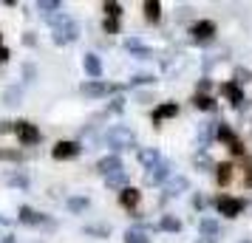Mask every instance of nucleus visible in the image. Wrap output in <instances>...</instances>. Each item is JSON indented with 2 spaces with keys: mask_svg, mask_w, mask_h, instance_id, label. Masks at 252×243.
<instances>
[{
  "mask_svg": "<svg viewBox=\"0 0 252 243\" xmlns=\"http://www.w3.org/2000/svg\"><path fill=\"white\" fill-rule=\"evenodd\" d=\"M48 23H51V31H54V43L57 46H68L74 43L77 37H80V26L77 20H71L68 14H54V17H48Z\"/></svg>",
  "mask_w": 252,
  "mask_h": 243,
  "instance_id": "f257e3e1",
  "label": "nucleus"
},
{
  "mask_svg": "<svg viewBox=\"0 0 252 243\" xmlns=\"http://www.w3.org/2000/svg\"><path fill=\"white\" fill-rule=\"evenodd\" d=\"M105 141H108V147L114 153L130 150V147H136V133L127 128V125H114V128H108V133H105Z\"/></svg>",
  "mask_w": 252,
  "mask_h": 243,
  "instance_id": "f03ea898",
  "label": "nucleus"
},
{
  "mask_svg": "<svg viewBox=\"0 0 252 243\" xmlns=\"http://www.w3.org/2000/svg\"><path fill=\"white\" fill-rule=\"evenodd\" d=\"M14 133H17V141H20L23 147H32V144H37V141L43 139L40 128H37V125H32V122H26V119L14 122Z\"/></svg>",
  "mask_w": 252,
  "mask_h": 243,
  "instance_id": "7ed1b4c3",
  "label": "nucleus"
},
{
  "mask_svg": "<svg viewBox=\"0 0 252 243\" xmlns=\"http://www.w3.org/2000/svg\"><path fill=\"white\" fill-rule=\"evenodd\" d=\"M244 207H247L244 198H229V195L216 198V209L221 212V215H227V218H238L241 212H244Z\"/></svg>",
  "mask_w": 252,
  "mask_h": 243,
  "instance_id": "20e7f679",
  "label": "nucleus"
},
{
  "mask_svg": "<svg viewBox=\"0 0 252 243\" xmlns=\"http://www.w3.org/2000/svg\"><path fill=\"white\" fill-rule=\"evenodd\" d=\"M82 96H91V99H99V96H108V93L119 91V85H108V82L91 80V82H82Z\"/></svg>",
  "mask_w": 252,
  "mask_h": 243,
  "instance_id": "39448f33",
  "label": "nucleus"
},
{
  "mask_svg": "<svg viewBox=\"0 0 252 243\" xmlns=\"http://www.w3.org/2000/svg\"><path fill=\"white\" fill-rule=\"evenodd\" d=\"M80 153H82L80 141H57L54 150H51V156H54L57 162H68V159H77Z\"/></svg>",
  "mask_w": 252,
  "mask_h": 243,
  "instance_id": "423d86ee",
  "label": "nucleus"
},
{
  "mask_svg": "<svg viewBox=\"0 0 252 243\" xmlns=\"http://www.w3.org/2000/svg\"><path fill=\"white\" fill-rule=\"evenodd\" d=\"M17 218H20V223H26V226H51V220H48L43 212H37V209H32V207H20L17 209Z\"/></svg>",
  "mask_w": 252,
  "mask_h": 243,
  "instance_id": "0eeeda50",
  "label": "nucleus"
},
{
  "mask_svg": "<svg viewBox=\"0 0 252 243\" xmlns=\"http://www.w3.org/2000/svg\"><path fill=\"white\" fill-rule=\"evenodd\" d=\"M218 139L224 141V144H227V147L235 153V156H244V144H241V139L227 128V125H218Z\"/></svg>",
  "mask_w": 252,
  "mask_h": 243,
  "instance_id": "6e6552de",
  "label": "nucleus"
},
{
  "mask_svg": "<svg viewBox=\"0 0 252 243\" xmlns=\"http://www.w3.org/2000/svg\"><path fill=\"white\" fill-rule=\"evenodd\" d=\"M119 170H122V159H119L116 153H111V156H105V159L96 162V173H102L105 178L114 175V173H119Z\"/></svg>",
  "mask_w": 252,
  "mask_h": 243,
  "instance_id": "1a4fd4ad",
  "label": "nucleus"
},
{
  "mask_svg": "<svg viewBox=\"0 0 252 243\" xmlns=\"http://www.w3.org/2000/svg\"><path fill=\"white\" fill-rule=\"evenodd\" d=\"M190 34H193V40H213L216 37V23L213 20H198V23L190 26Z\"/></svg>",
  "mask_w": 252,
  "mask_h": 243,
  "instance_id": "9d476101",
  "label": "nucleus"
},
{
  "mask_svg": "<svg viewBox=\"0 0 252 243\" xmlns=\"http://www.w3.org/2000/svg\"><path fill=\"white\" fill-rule=\"evenodd\" d=\"M167 178H170V164L167 162H159L153 170H148V175H145L148 184H164Z\"/></svg>",
  "mask_w": 252,
  "mask_h": 243,
  "instance_id": "9b49d317",
  "label": "nucleus"
},
{
  "mask_svg": "<svg viewBox=\"0 0 252 243\" xmlns=\"http://www.w3.org/2000/svg\"><path fill=\"white\" fill-rule=\"evenodd\" d=\"M125 48L133 54L136 59H150V57H156L153 54V48H148L142 40H136V37H130V40H125Z\"/></svg>",
  "mask_w": 252,
  "mask_h": 243,
  "instance_id": "f8f14e48",
  "label": "nucleus"
},
{
  "mask_svg": "<svg viewBox=\"0 0 252 243\" xmlns=\"http://www.w3.org/2000/svg\"><path fill=\"white\" fill-rule=\"evenodd\" d=\"M173 116H179V105H176V102H161L159 108L153 110V125L159 128L164 119H173Z\"/></svg>",
  "mask_w": 252,
  "mask_h": 243,
  "instance_id": "ddd939ff",
  "label": "nucleus"
},
{
  "mask_svg": "<svg viewBox=\"0 0 252 243\" xmlns=\"http://www.w3.org/2000/svg\"><path fill=\"white\" fill-rule=\"evenodd\" d=\"M216 136H218V125H216V122L201 125V128H198V147H201V150H207V147L213 144V139H216Z\"/></svg>",
  "mask_w": 252,
  "mask_h": 243,
  "instance_id": "4468645a",
  "label": "nucleus"
},
{
  "mask_svg": "<svg viewBox=\"0 0 252 243\" xmlns=\"http://www.w3.org/2000/svg\"><path fill=\"white\" fill-rule=\"evenodd\" d=\"M136 159H139V164H142V167H148V170H153V167L161 162V156H159L156 147H142V150L136 153Z\"/></svg>",
  "mask_w": 252,
  "mask_h": 243,
  "instance_id": "2eb2a0df",
  "label": "nucleus"
},
{
  "mask_svg": "<svg viewBox=\"0 0 252 243\" xmlns=\"http://www.w3.org/2000/svg\"><path fill=\"white\" fill-rule=\"evenodd\" d=\"M82 68H85V74H88L91 80H99V77H102V62H99L96 54H85V57H82Z\"/></svg>",
  "mask_w": 252,
  "mask_h": 243,
  "instance_id": "dca6fc26",
  "label": "nucleus"
},
{
  "mask_svg": "<svg viewBox=\"0 0 252 243\" xmlns=\"http://www.w3.org/2000/svg\"><path fill=\"white\" fill-rule=\"evenodd\" d=\"M139 201H142V192H139V189H133V187H125V189L119 192V204H122L125 209H136Z\"/></svg>",
  "mask_w": 252,
  "mask_h": 243,
  "instance_id": "f3484780",
  "label": "nucleus"
},
{
  "mask_svg": "<svg viewBox=\"0 0 252 243\" xmlns=\"http://www.w3.org/2000/svg\"><path fill=\"white\" fill-rule=\"evenodd\" d=\"M187 189H190V181H187V178H184V175H176V178H170V181H167V184H164V192H167V195H182V192H187Z\"/></svg>",
  "mask_w": 252,
  "mask_h": 243,
  "instance_id": "a211bd4d",
  "label": "nucleus"
},
{
  "mask_svg": "<svg viewBox=\"0 0 252 243\" xmlns=\"http://www.w3.org/2000/svg\"><path fill=\"white\" fill-rule=\"evenodd\" d=\"M221 91H224V96H229V99H232V105H235V108H241V105H244V91H241L238 82H224V85H221Z\"/></svg>",
  "mask_w": 252,
  "mask_h": 243,
  "instance_id": "6ab92c4d",
  "label": "nucleus"
},
{
  "mask_svg": "<svg viewBox=\"0 0 252 243\" xmlns=\"http://www.w3.org/2000/svg\"><path fill=\"white\" fill-rule=\"evenodd\" d=\"M37 12L43 14V17H54V14L63 12V3L60 0H40L37 3Z\"/></svg>",
  "mask_w": 252,
  "mask_h": 243,
  "instance_id": "aec40b11",
  "label": "nucleus"
},
{
  "mask_svg": "<svg viewBox=\"0 0 252 243\" xmlns=\"http://www.w3.org/2000/svg\"><path fill=\"white\" fill-rule=\"evenodd\" d=\"M198 232L204 235V238H218V232H221V226H218V220H213V218H201L198 220Z\"/></svg>",
  "mask_w": 252,
  "mask_h": 243,
  "instance_id": "412c9836",
  "label": "nucleus"
},
{
  "mask_svg": "<svg viewBox=\"0 0 252 243\" xmlns=\"http://www.w3.org/2000/svg\"><path fill=\"white\" fill-rule=\"evenodd\" d=\"M145 17H148L150 23H159V17H161V3L159 0H145Z\"/></svg>",
  "mask_w": 252,
  "mask_h": 243,
  "instance_id": "4be33fe9",
  "label": "nucleus"
},
{
  "mask_svg": "<svg viewBox=\"0 0 252 243\" xmlns=\"http://www.w3.org/2000/svg\"><path fill=\"white\" fill-rule=\"evenodd\" d=\"M65 207H68V212H74V215H80V212H85V209L91 207V201L88 198H82V195H74L65 201Z\"/></svg>",
  "mask_w": 252,
  "mask_h": 243,
  "instance_id": "5701e85b",
  "label": "nucleus"
},
{
  "mask_svg": "<svg viewBox=\"0 0 252 243\" xmlns=\"http://www.w3.org/2000/svg\"><path fill=\"white\" fill-rule=\"evenodd\" d=\"M105 184H108V189H125V187H127V173H125V170H119V173L108 175V178H105Z\"/></svg>",
  "mask_w": 252,
  "mask_h": 243,
  "instance_id": "b1692460",
  "label": "nucleus"
},
{
  "mask_svg": "<svg viewBox=\"0 0 252 243\" xmlns=\"http://www.w3.org/2000/svg\"><path fill=\"white\" fill-rule=\"evenodd\" d=\"M125 243H150V238L142 226H133V229L125 232Z\"/></svg>",
  "mask_w": 252,
  "mask_h": 243,
  "instance_id": "393cba45",
  "label": "nucleus"
},
{
  "mask_svg": "<svg viewBox=\"0 0 252 243\" xmlns=\"http://www.w3.org/2000/svg\"><path fill=\"white\" fill-rule=\"evenodd\" d=\"M159 229H164V232H182V220L176 218V215H161Z\"/></svg>",
  "mask_w": 252,
  "mask_h": 243,
  "instance_id": "a878e982",
  "label": "nucleus"
},
{
  "mask_svg": "<svg viewBox=\"0 0 252 243\" xmlns=\"http://www.w3.org/2000/svg\"><path fill=\"white\" fill-rule=\"evenodd\" d=\"M6 181H9V187L29 189V175H23V173H9V175H6Z\"/></svg>",
  "mask_w": 252,
  "mask_h": 243,
  "instance_id": "bb28decb",
  "label": "nucleus"
},
{
  "mask_svg": "<svg viewBox=\"0 0 252 243\" xmlns=\"http://www.w3.org/2000/svg\"><path fill=\"white\" fill-rule=\"evenodd\" d=\"M216 170H218V173H216L218 184H221V187H224V184H229V178H232V164H227V162H224V164H218Z\"/></svg>",
  "mask_w": 252,
  "mask_h": 243,
  "instance_id": "cd10ccee",
  "label": "nucleus"
},
{
  "mask_svg": "<svg viewBox=\"0 0 252 243\" xmlns=\"http://www.w3.org/2000/svg\"><path fill=\"white\" fill-rule=\"evenodd\" d=\"M193 105L198 108V110H216V102H213V99H210L207 93H195Z\"/></svg>",
  "mask_w": 252,
  "mask_h": 243,
  "instance_id": "c85d7f7f",
  "label": "nucleus"
},
{
  "mask_svg": "<svg viewBox=\"0 0 252 243\" xmlns=\"http://www.w3.org/2000/svg\"><path fill=\"white\" fill-rule=\"evenodd\" d=\"M193 164L198 167V170H201V173H204V170H213V167H216V164H213V159H210L207 153H198V156L193 159Z\"/></svg>",
  "mask_w": 252,
  "mask_h": 243,
  "instance_id": "c756f323",
  "label": "nucleus"
},
{
  "mask_svg": "<svg viewBox=\"0 0 252 243\" xmlns=\"http://www.w3.org/2000/svg\"><path fill=\"white\" fill-rule=\"evenodd\" d=\"M20 96H23V91H20L17 85H12L9 91L3 93V102H6V105H17V102H20Z\"/></svg>",
  "mask_w": 252,
  "mask_h": 243,
  "instance_id": "7c9ffc66",
  "label": "nucleus"
},
{
  "mask_svg": "<svg viewBox=\"0 0 252 243\" xmlns=\"http://www.w3.org/2000/svg\"><path fill=\"white\" fill-rule=\"evenodd\" d=\"M0 162H23L20 150H0Z\"/></svg>",
  "mask_w": 252,
  "mask_h": 243,
  "instance_id": "2f4dec72",
  "label": "nucleus"
},
{
  "mask_svg": "<svg viewBox=\"0 0 252 243\" xmlns=\"http://www.w3.org/2000/svg\"><path fill=\"white\" fill-rule=\"evenodd\" d=\"M102 9H105V14H108V17L119 20V14H122V3H105Z\"/></svg>",
  "mask_w": 252,
  "mask_h": 243,
  "instance_id": "473e14b6",
  "label": "nucleus"
},
{
  "mask_svg": "<svg viewBox=\"0 0 252 243\" xmlns=\"http://www.w3.org/2000/svg\"><path fill=\"white\" fill-rule=\"evenodd\" d=\"M153 82H156L153 74H136V77L130 80V85H153Z\"/></svg>",
  "mask_w": 252,
  "mask_h": 243,
  "instance_id": "72a5a7b5",
  "label": "nucleus"
},
{
  "mask_svg": "<svg viewBox=\"0 0 252 243\" xmlns=\"http://www.w3.org/2000/svg\"><path fill=\"white\" fill-rule=\"evenodd\" d=\"M102 28H105V34H119V20H114V17H105Z\"/></svg>",
  "mask_w": 252,
  "mask_h": 243,
  "instance_id": "f704fd0d",
  "label": "nucleus"
},
{
  "mask_svg": "<svg viewBox=\"0 0 252 243\" xmlns=\"http://www.w3.org/2000/svg\"><path fill=\"white\" fill-rule=\"evenodd\" d=\"M85 235H99V238H108L111 229H108V226H85Z\"/></svg>",
  "mask_w": 252,
  "mask_h": 243,
  "instance_id": "c9c22d12",
  "label": "nucleus"
},
{
  "mask_svg": "<svg viewBox=\"0 0 252 243\" xmlns=\"http://www.w3.org/2000/svg\"><path fill=\"white\" fill-rule=\"evenodd\" d=\"M23 77H26V82H34L37 71H34V65H32V62H26V65H23Z\"/></svg>",
  "mask_w": 252,
  "mask_h": 243,
  "instance_id": "e433bc0d",
  "label": "nucleus"
},
{
  "mask_svg": "<svg viewBox=\"0 0 252 243\" xmlns=\"http://www.w3.org/2000/svg\"><path fill=\"white\" fill-rule=\"evenodd\" d=\"M122 108H125V99H122V96H116L114 102H111V110H114V113H122Z\"/></svg>",
  "mask_w": 252,
  "mask_h": 243,
  "instance_id": "4c0bfd02",
  "label": "nucleus"
},
{
  "mask_svg": "<svg viewBox=\"0 0 252 243\" xmlns=\"http://www.w3.org/2000/svg\"><path fill=\"white\" fill-rule=\"evenodd\" d=\"M9 57H12V51H9V48L3 46V34H0V62H6Z\"/></svg>",
  "mask_w": 252,
  "mask_h": 243,
  "instance_id": "58836bf2",
  "label": "nucleus"
},
{
  "mask_svg": "<svg viewBox=\"0 0 252 243\" xmlns=\"http://www.w3.org/2000/svg\"><path fill=\"white\" fill-rule=\"evenodd\" d=\"M3 133H14V122H0V136Z\"/></svg>",
  "mask_w": 252,
  "mask_h": 243,
  "instance_id": "ea45409f",
  "label": "nucleus"
},
{
  "mask_svg": "<svg viewBox=\"0 0 252 243\" xmlns=\"http://www.w3.org/2000/svg\"><path fill=\"white\" fill-rule=\"evenodd\" d=\"M210 85H213L210 80H201V82H198V93H207V91H210Z\"/></svg>",
  "mask_w": 252,
  "mask_h": 243,
  "instance_id": "a19ab883",
  "label": "nucleus"
},
{
  "mask_svg": "<svg viewBox=\"0 0 252 243\" xmlns=\"http://www.w3.org/2000/svg\"><path fill=\"white\" fill-rule=\"evenodd\" d=\"M247 187H252V162H250V167H247Z\"/></svg>",
  "mask_w": 252,
  "mask_h": 243,
  "instance_id": "79ce46f5",
  "label": "nucleus"
},
{
  "mask_svg": "<svg viewBox=\"0 0 252 243\" xmlns=\"http://www.w3.org/2000/svg\"><path fill=\"white\" fill-rule=\"evenodd\" d=\"M0 223H3V218H0Z\"/></svg>",
  "mask_w": 252,
  "mask_h": 243,
  "instance_id": "37998d69",
  "label": "nucleus"
},
{
  "mask_svg": "<svg viewBox=\"0 0 252 243\" xmlns=\"http://www.w3.org/2000/svg\"><path fill=\"white\" fill-rule=\"evenodd\" d=\"M244 243H250V241H244Z\"/></svg>",
  "mask_w": 252,
  "mask_h": 243,
  "instance_id": "c03bdc74",
  "label": "nucleus"
}]
</instances>
